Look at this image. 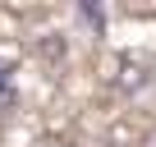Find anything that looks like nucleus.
<instances>
[{
  "instance_id": "obj_1",
  "label": "nucleus",
  "mask_w": 156,
  "mask_h": 147,
  "mask_svg": "<svg viewBox=\"0 0 156 147\" xmlns=\"http://www.w3.org/2000/svg\"><path fill=\"white\" fill-rule=\"evenodd\" d=\"M19 101V88H14V64L9 60H0V120H5Z\"/></svg>"
},
{
  "instance_id": "obj_2",
  "label": "nucleus",
  "mask_w": 156,
  "mask_h": 147,
  "mask_svg": "<svg viewBox=\"0 0 156 147\" xmlns=\"http://www.w3.org/2000/svg\"><path fill=\"white\" fill-rule=\"evenodd\" d=\"M78 14H83V19H87V23H92V28L101 32V23H106V14H101V9H92V5H83V9H78Z\"/></svg>"
}]
</instances>
